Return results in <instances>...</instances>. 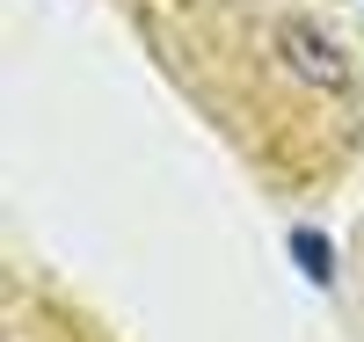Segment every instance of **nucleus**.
I'll list each match as a JSON object with an SVG mask.
<instances>
[{
	"label": "nucleus",
	"mask_w": 364,
	"mask_h": 342,
	"mask_svg": "<svg viewBox=\"0 0 364 342\" xmlns=\"http://www.w3.org/2000/svg\"><path fill=\"white\" fill-rule=\"evenodd\" d=\"M269 51H277V66L299 87H314V95H350V87H357L350 44L336 37V29H321L314 15H277V22H269Z\"/></svg>",
	"instance_id": "f257e3e1"
},
{
	"label": "nucleus",
	"mask_w": 364,
	"mask_h": 342,
	"mask_svg": "<svg viewBox=\"0 0 364 342\" xmlns=\"http://www.w3.org/2000/svg\"><path fill=\"white\" fill-rule=\"evenodd\" d=\"M291 255H299V269H306V277H314L321 292L336 284V255H328V240H321L314 226H299V233H291Z\"/></svg>",
	"instance_id": "f03ea898"
}]
</instances>
